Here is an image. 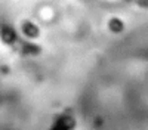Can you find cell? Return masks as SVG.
<instances>
[{"label":"cell","instance_id":"1","mask_svg":"<svg viewBox=\"0 0 148 130\" xmlns=\"http://www.w3.org/2000/svg\"><path fill=\"white\" fill-rule=\"evenodd\" d=\"M3 35H5V40H6V42H10V40H14V39L16 37V35L12 33L10 30H5V31H3Z\"/></svg>","mask_w":148,"mask_h":130}]
</instances>
